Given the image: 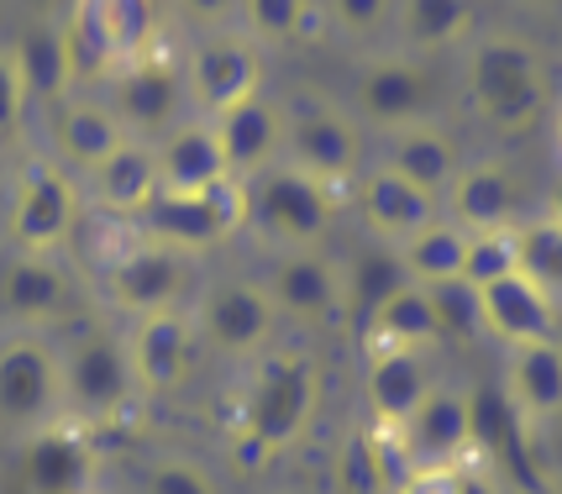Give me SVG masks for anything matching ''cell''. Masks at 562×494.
Returning <instances> with one entry per match:
<instances>
[{
	"instance_id": "1",
	"label": "cell",
	"mask_w": 562,
	"mask_h": 494,
	"mask_svg": "<svg viewBox=\"0 0 562 494\" xmlns=\"http://www.w3.org/2000/svg\"><path fill=\"white\" fill-rule=\"evenodd\" d=\"M321 411V363L305 347H269L247 373V390L232 420V458L247 473L284 458Z\"/></svg>"
},
{
	"instance_id": "2",
	"label": "cell",
	"mask_w": 562,
	"mask_h": 494,
	"mask_svg": "<svg viewBox=\"0 0 562 494\" xmlns=\"http://www.w3.org/2000/svg\"><path fill=\"white\" fill-rule=\"evenodd\" d=\"M468 105L473 116L494 132H526L547 111V64L526 37L490 32L479 37V48L468 53Z\"/></svg>"
},
{
	"instance_id": "3",
	"label": "cell",
	"mask_w": 562,
	"mask_h": 494,
	"mask_svg": "<svg viewBox=\"0 0 562 494\" xmlns=\"http://www.w3.org/2000/svg\"><path fill=\"white\" fill-rule=\"evenodd\" d=\"M74 75L111 79L158 43V0H74L64 22Z\"/></svg>"
},
{
	"instance_id": "4",
	"label": "cell",
	"mask_w": 562,
	"mask_h": 494,
	"mask_svg": "<svg viewBox=\"0 0 562 494\" xmlns=\"http://www.w3.org/2000/svg\"><path fill=\"white\" fill-rule=\"evenodd\" d=\"M337 222V195L321 190L311 173L273 164V169L247 179V226L273 243L279 252L294 247H321V237Z\"/></svg>"
},
{
	"instance_id": "5",
	"label": "cell",
	"mask_w": 562,
	"mask_h": 494,
	"mask_svg": "<svg viewBox=\"0 0 562 494\" xmlns=\"http://www.w3.org/2000/svg\"><path fill=\"white\" fill-rule=\"evenodd\" d=\"M190 279H195V258H190V252H173V247H164V243H153L143 232L100 263V290H105V300H111L116 311H126L132 322H137V316L179 311Z\"/></svg>"
},
{
	"instance_id": "6",
	"label": "cell",
	"mask_w": 562,
	"mask_h": 494,
	"mask_svg": "<svg viewBox=\"0 0 562 494\" xmlns=\"http://www.w3.org/2000/svg\"><path fill=\"white\" fill-rule=\"evenodd\" d=\"M243 226H247V179H232V173L221 184H211L205 195H169V190H158L153 205L137 216L143 237L173 247V252H190V258L226 243V237H237Z\"/></svg>"
},
{
	"instance_id": "7",
	"label": "cell",
	"mask_w": 562,
	"mask_h": 494,
	"mask_svg": "<svg viewBox=\"0 0 562 494\" xmlns=\"http://www.w3.org/2000/svg\"><path fill=\"white\" fill-rule=\"evenodd\" d=\"M64 416V369L58 347L37 332L0 337V426L32 437L37 426Z\"/></svg>"
},
{
	"instance_id": "8",
	"label": "cell",
	"mask_w": 562,
	"mask_h": 494,
	"mask_svg": "<svg viewBox=\"0 0 562 494\" xmlns=\"http://www.w3.org/2000/svg\"><path fill=\"white\" fill-rule=\"evenodd\" d=\"M58 369H64V411L79 420H116L132 411V400L143 395L126 347L105 332H79L69 347H58Z\"/></svg>"
},
{
	"instance_id": "9",
	"label": "cell",
	"mask_w": 562,
	"mask_h": 494,
	"mask_svg": "<svg viewBox=\"0 0 562 494\" xmlns=\"http://www.w3.org/2000/svg\"><path fill=\"white\" fill-rule=\"evenodd\" d=\"M79 226V184L58 164H32L5 200V237L16 258H58Z\"/></svg>"
},
{
	"instance_id": "10",
	"label": "cell",
	"mask_w": 562,
	"mask_h": 494,
	"mask_svg": "<svg viewBox=\"0 0 562 494\" xmlns=\"http://www.w3.org/2000/svg\"><path fill=\"white\" fill-rule=\"evenodd\" d=\"M105 105H111V116L122 122L126 137H137V143L169 137L173 126H179V116H184V105H190L184 64L164 48L132 58L122 75H111V96H105Z\"/></svg>"
},
{
	"instance_id": "11",
	"label": "cell",
	"mask_w": 562,
	"mask_h": 494,
	"mask_svg": "<svg viewBox=\"0 0 562 494\" xmlns=\"http://www.w3.org/2000/svg\"><path fill=\"white\" fill-rule=\"evenodd\" d=\"M284 164L300 173H311L321 190H342L363 173V132L358 122L326 105V100H311L290 116V132H284Z\"/></svg>"
},
{
	"instance_id": "12",
	"label": "cell",
	"mask_w": 562,
	"mask_h": 494,
	"mask_svg": "<svg viewBox=\"0 0 562 494\" xmlns=\"http://www.w3.org/2000/svg\"><path fill=\"white\" fill-rule=\"evenodd\" d=\"M190 322L205 343L226 352V358H258V352H269V337L273 326H279V311H273V300L263 284H252V279H226V284H211L200 305L190 311Z\"/></svg>"
},
{
	"instance_id": "13",
	"label": "cell",
	"mask_w": 562,
	"mask_h": 494,
	"mask_svg": "<svg viewBox=\"0 0 562 494\" xmlns=\"http://www.w3.org/2000/svg\"><path fill=\"white\" fill-rule=\"evenodd\" d=\"M184 85H190V105L205 111V122H216L221 111H232V105H243V100H252L263 90L258 48L247 37H237V32H211L190 53Z\"/></svg>"
},
{
	"instance_id": "14",
	"label": "cell",
	"mask_w": 562,
	"mask_h": 494,
	"mask_svg": "<svg viewBox=\"0 0 562 494\" xmlns=\"http://www.w3.org/2000/svg\"><path fill=\"white\" fill-rule=\"evenodd\" d=\"M358 116L368 126H384V132H405V126L431 122L437 111V79L420 69V58L411 53H384L373 58L358 79Z\"/></svg>"
},
{
	"instance_id": "15",
	"label": "cell",
	"mask_w": 562,
	"mask_h": 494,
	"mask_svg": "<svg viewBox=\"0 0 562 494\" xmlns=\"http://www.w3.org/2000/svg\"><path fill=\"white\" fill-rule=\"evenodd\" d=\"M122 347L143 395H173L195 369L200 332L190 322V311H164V316H137Z\"/></svg>"
},
{
	"instance_id": "16",
	"label": "cell",
	"mask_w": 562,
	"mask_h": 494,
	"mask_svg": "<svg viewBox=\"0 0 562 494\" xmlns=\"http://www.w3.org/2000/svg\"><path fill=\"white\" fill-rule=\"evenodd\" d=\"M22 490L26 494H85L95 490V447L90 437L58 416L22 437Z\"/></svg>"
},
{
	"instance_id": "17",
	"label": "cell",
	"mask_w": 562,
	"mask_h": 494,
	"mask_svg": "<svg viewBox=\"0 0 562 494\" xmlns=\"http://www.w3.org/2000/svg\"><path fill=\"white\" fill-rule=\"evenodd\" d=\"M400 437L411 447L416 469H463L473 458V426H468V390L431 384L411 416L400 420Z\"/></svg>"
},
{
	"instance_id": "18",
	"label": "cell",
	"mask_w": 562,
	"mask_h": 494,
	"mask_svg": "<svg viewBox=\"0 0 562 494\" xmlns=\"http://www.w3.org/2000/svg\"><path fill=\"white\" fill-rule=\"evenodd\" d=\"M216 143L221 158H226V173L232 179H252V173L284 164V132H290V111L269 100L263 90L232 111H221L216 122Z\"/></svg>"
},
{
	"instance_id": "19",
	"label": "cell",
	"mask_w": 562,
	"mask_h": 494,
	"mask_svg": "<svg viewBox=\"0 0 562 494\" xmlns=\"http://www.w3.org/2000/svg\"><path fill=\"white\" fill-rule=\"evenodd\" d=\"M269 300L279 316L294 322H326L342 311V269L321 247H294L269 263Z\"/></svg>"
},
{
	"instance_id": "20",
	"label": "cell",
	"mask_w": 562,
	"mask_h": 494,
	"mask_svg": "<svg viewBox=\"0 0 562 494\" xmlns=\"http://www.w3.org/2000/svg\"><path fill=\"white\" fill-rule=\"evenodd\" d=\"M441 200H447L452 226H463L468 237L473 232H510L515 216H520V179L499 158H479V164L458 169V179L447 184Z\"/></svg>"
},
{
	"instance_id": "21",
	"label": "cell",
	"mask_w": 562,
	"mask_h": 494,
	"mask_svg": "<svg viewBox=\"0 0 562 494\" xmlns=\"http://www.w3.org/2000/svg\"><path fill=\"white\" fill-rule=\"evenodd\" d=\"M479 295V326L499 337L505 347H520V343H547V337H558V300L541 295L531 279H494L484 290H473Z\"/></svg>"
},
{
	"instance_id": "22",
	"label": "cell",
	"mask_w": 562,
	"mask_h": 494,
	"mask_svg": "<svg viewBox=\"0 0 562 494\" xmlns=\"http://www.w3.org/2000/svg\"><path fill=\"white\" fill-rule=\"evenodd\" d=\"M358 216H363L368 232H379L390 247L411 243L416 232H426V226L437 222V200L420 195L416 184H405L394 169H368L358 173Z\"/></svg>"
},
{
	"instance_id": "23",
	"label": "cell",
	"mask_w": 562,
	"mask_h": 494,
	"mask_svg": "<svg viewBox=\"0 0 562 494\" xmlns=\"http://www.w3.org/2000/svg\"><path fill=\"white\" fill-rule=\"evenodd\" d=\"M69 273L58 258H16L0 269V311L16 326H48L69 316Z\"/></svg>"
},
{
	"instance_id": "24",
	"label": "cell",
	"mask_w": 562,
	"mask_h": 494,
	"mask_svg": "<svg viewBox=\"0 0 562 494\" xmlns=\"http://www.w3.org/2000/svg\"><path fill=\"white\" fill-rule=\"evenodd\" d=\"M505 400L526 426H552L562 420V343H520L505 363Z\"/></svg>"
},
{
	"instance_id": "25",
	"label": "cell",
	"mask_w": 562,
	"mask_h": 494,
	"mask_svg": "<svg viewBox=\"0 0 562 494\" xmlns=\"http://www.w3.org/2000/svg\"><path fill=\"white\" fill-rule=\"evenodd\" d=\"M153 158H158V190L169 195H205L226 179V158L211 122H179L169 137L153 143Z\"/></svg>"
},
{
	"instance_id": "26",
	"label": "cell",
	"mask_w": 562,
	"mask_h": 494,
	"mask_svg": "<svg viewBox=\"0 0 562 494\" xmlns=\"http://www.w3.org/2000/svg\"><path fill=\"white\" fill-rule=\"evenodd\" d=\"M384 169H394L405 184H416L420 195H447V184L458 179L463 169V148L458 137L437 122H420V126H405V132H390V158Z\"/></svg>"
},
{
	"instance_id": "27",
	"label": "cell",
	"mask_w": 562,
	"mask_h": 494,
	"mask_svg": "<svg viewBox=\"0 0 562 494\" xmlns=\"http://www.w3.org/2000/svg\"><path fill=\"white\" fill-rule=\"evenodd\" d=\"M90 195H95L100 211H111V216H122V222H137L147 205H153V195H158V158H153V143L126 137L100 169H90Z\"/></svg>"
},
{
	"instance_id": "28",
	"label": "cell",
	"mask_w": 562,
	"mask_h": 494,
	"mask_svg": "<svg viewBox=\"0 0 562 494\" xmlns=\"http://www.w3.org/2000/svg\"><path fill=\"white\" fill-rule=\"evenodd\" d=\"M431 384H437V379H431V369H426L420 352H368L363 400H368V411H373V420L400 426V420L426 400Z\"/></svg>"
},
{
	"instance_id": "29",
	"label": "cell",
	"mask_w": 562,
	"mask_h": 494,
	"mask_svg": "<svg viewBox=\"0 0 562 494\" xmlns=\"http://www.w3.org/2000/svg\"><path fill=\"white\" fill-rule=\"evenodd\" d=\"M58 153H64V164L69 169H100L111 153L126 143L122 122L111 116V105L105 100H69L64 111H58Z\"/></svg>"
},
{
	"instance_id": "30",
	"label": "cell",
	"mask_w": 562,
	"mask_h": 494,
	"mask_svg": "<svg viewBox=\"0 0 562 494\" xmlns=\"http://www.w3.org/2000/svg\"><path fill=\"white\" fill-rule=\"evenodd\" d=\"M437 337V311L431 295L420 284H405L390 305H379V316L363 326V347L368 352H426Z\"/></svg>"
},
{
	"instance_id": "31",
	"label": "cell",
	"mask_w": 562,
	"mask_h": 494,
	"mask_svg": "<svg viewBox=\"0 0 562 494\" xmlns=\"http://www.w3.org/2000/svg\"><path fill=\"white\" fill-rule=\"evenodd\" d=\"M405 284L411 279H405V263H400V247H363L342 269V311L363 332L379 316V305H390Z\"/></svg>"
},
{
	"instance_id": "32",
	"label": "cell",
	"mask_w": 562,
	"mask_h": 494,
	"mask_svg": "<svg viewBox=\"0 0 562 494\" xmlns=\"http://www.w3.org/2000/svg\"><path fill=\"white\" fill-rule=\"evenodd\" d=\"M479 22V0H400L394 5V26L400 43L411 53H441L463 43Z\"/></svg>"
},
{
	"instance_id": "33",
	"label": "cell",
	"mask_w": 562,
	"mask_h": 494,
	"mask_svg": "<svg viewBox=\"0 0 562 494\" xmlns=\"http://www.w3.org/2000/svg\"><path fill=\"white\" fill-rule=\"evenodd\" d=\"M11 58H16V75H22L26 100H58L69 90L74 58H69V43H64V26L32 22L22 37H16Z\"/></svg>"
},
{
	"instance_id": "34",
	"label": "cell",
	"mask_w": 562,
	"mask_h": 494,
	"mask_svg": "<svg viewBox=\"0 0 562 494\" xmlns=\"http://www.w3.org/2000/svg\"><path fill=\"white\" fill-rule=\"evenodd\" d=\"M463 258H468V232L452 222H431L426 232H416L411 243H400L405 279L420 284V290H437V284L463 279Z\"/></svg>"
},
{
	"instance_id": "35",
	"label": "cell",
	"mask_w": 562,
	"mask_h": 494,
	"mask_svg": "<svg viewBox=\"0 0 562 494\" xmlns=\"http://www.w3.org/2000/svg\"><path fill=\"white\" fill-rule=\"evenodd\" d=\"M515 237V273L531 279L541 295L562 300V226L537 216L526 226H510Z\"/></svg>"
},
{
	"instance_id": "36",
	"label": "cell",
	"mask_w": 562,
	"mask_h": 494,
	"mask_svg": "<svg viewBox=\"0 0 562 494\" xmlns=\"http://www.w3.org/2000/svg\"><path fill=\"white\" fill-rule=\"evenodd\" d=\"M243 22L252 26L258 43H316L321 37V11L316 0H243Z\"/></svg>"
},
{
	"instance_id": "37",
	"label": "cell",
	"mask_w": 562,
	"mask_h": 494,
	"mask_svg": "<svg viewBox=\"0 0 562 494\" xmlns=\"http://www.w3.org/2000/svg\"><path fill=\"white\" fill-rule=\"evenodd\" d=\"M426 295H431V311H437V337L441 343H468V337L484 332V326H479V295H473V284L452 279V284L426 290Z\"/></svg>"
},
{
	"instance_id": "38",
	"label": "cell",
	"mask_w": 562,
	"mask_h": 494,
	"mask_svg": "<svg viewBox=\"0 0 562 494\" xmlns=\"http://www.w3.org/2000/svg\"><path fill=\"white\" fill-rule=\"evenodd\" d=\"M515 273V237L510 232H473L468 237V258H463V284L484 290L494 279H510Z\"/></svg>"
},
{
	"instance_id": "39",
	"label": "cell",
	"mask_w": 562,
	"mask_h": 494,
	"mask_svg": "<svg viewBox=\"0 0 562 494\" xmlns=\"http://www.w3.org/2000/svg\"><path fill=\"white\" fill-rule=\"evenodd\" d=\"M143 494H221L195 458H153L143 469Z\"/></svg>"
},
{
	"instance_id": "40",
	"label": "cell",
	"mask_w": 562,
	"mask_h": 494,
	"mask_svg": "<svg viewBox=\"0 0 562 494\" xmlns=\"http://www.w3.org/2000/svg\"><path fill=\"white\" fill-rule=\"evenodd\" d=\"M394 5L400 0H326V16H331V26L342 32V37H379L384 26L394 22Z\"/></svg>"
},
{
	"instance_id": "41",
	"label": "cell",
	"mask_w": 562,
	"mask_h": 494,
	"mask_svg": "<svg viewBox=\"0 0 562 494\" xmlns=\"http://www.w3.org/2000/svg\"><path fill=\"white\" fill-rule=\"evenodd\" d=\"M337 479H342L347 494H379V490H384V484H379V469H373V447H368V431L347 437L342 458H337Z\"/></svg>"
},
{
	"instance_id": "42",
	"label": "cell",
	"mask_w": 562,
	"mask_h": 494,
	"mask_svg": "<svg viewBox=\"0 0 562 494\" xmlns=\"http://www.w3.org/2000/svg\"><path fill=\"white\" fill-rule=\"evenodd\" d=\"M26 90H22V75H16V58L11 48H0V143H11L22 132V116H26Z\"/></svg>"
},
{
	"instance_id": "43",
	"label": "cell",
	"mask_w": 562,
	"mask_h": 494,
	"mask_svg": "<svg viewBox=\"0 0 562 494\" xmlns=\"http://www.w3.org/2000/svg\"><path fill=\"white\" fill-rule=\"evenodd\" d=\"M463 490V469H411L390 494H458Z\"/></svg>"
},
{
	"instance_id": "44",
	"label": "cell",
	"mask_w": 562,
	"mask_h": 494,
	"mask_svg": "<svg viewBox=\"0 0 562 494\" xmlns=\"http://www.w3.org/2000/svg\"><path fill=\"white\" fill-rule=\"evenodd\" d=\"M179 11L200 26H221L226 16H237L243 11V0H179Z\"/></svg>"
},
{
	"instance_id": "45",
	"label": "cell",
	"mask_w": 562,
	"mask_h": 494,
	"mask_svg": "<svg viewBox=\"0 0 562 494\" xmlns=\"http://www.w3.org/2000/svg\"><path fill=\"white\" fill-rule=\"evenodd\" d=\"M458 494H505V484L494 479V469H484V463H473V458H468L463 463V490Z\"/></svg>"
},
{
	"instance_id": "46",
	"label": "cell",
	"mask_w": 562,
	"mask_h": 494,
	"mask_svg": "<svg viewBox=\"0 0 562 494\" xmlns=\"http://www.w3.org/2000/svg\"><path fill=\"white\" fill-rule=\"evenodd\" d=\"M547 222L562 226V173H558V184H552V200H547Z\"/></svg>"
},
{
	"instance_id": "47",
	"label": "cell",
	"mask_w": 562,
	"mask_h": 494,
	"mask_svg": "<svg viewBox=\"0 0 562 494\" xmlns=\"http://www.w3.org/2000/svg\"><path fill=\"white\" fill-rule=\"evenodd\" d=\"M5 200H11V190H5V169H0V216H5Z\"/></svg>"
},
{
	"instance_id": "48",
	"label": "cell",
	"mask_w": 562,
	"mask_h": 494,
	"mask_svg": "<svg viewBox=\"0 0 562 494\" xmlns=\"http://www.w3.org/2000/svg\"><path fill=\"white\" fill-rule=\"evenodd\" d=\"M558 343H562V300H558Z\"/></svg>"
},
{
	"instance_id": "49",
	"label": "cell",
	"mask_w": 562,
	"mask_h": 494,
	"mask_svg": "<svg viewBox=\"0 0 562 494\" xmlns=\"http://www.w3.org/2000/svg\"><path fill=\"white\" fill-rule=\"evenodd\" d=\"M526 5H558V0H526Z\"/></svg>"
},
{
	"instance_id": "50",
	"label": "cell",
	"mask_w": 562,
	"mask_h": 494,
	"mask_svg": "<svg viewBox=\"0 0 562 494\" xmlns=\"http://www.w3.org/2000/svg\"><path fill=\"white\" fill-rule=\"evenodd\" d=\"M85 494H100V490H85Z\"/></svg>"
},
{
	"instance_id": "51",
	"label": "cell",
	"mask_w": 562,
	"mask_h": 494,
	"mask_svg": "<svg viewBox=\"0 0 562 494\" xmlns=\"http://www.w3.org/2000/svg\"><path fill=\"white\" fill-rule=\"evenodd\" d=\"M505 494H515V490H505Z\"/></svg>"
}]
</instances>
